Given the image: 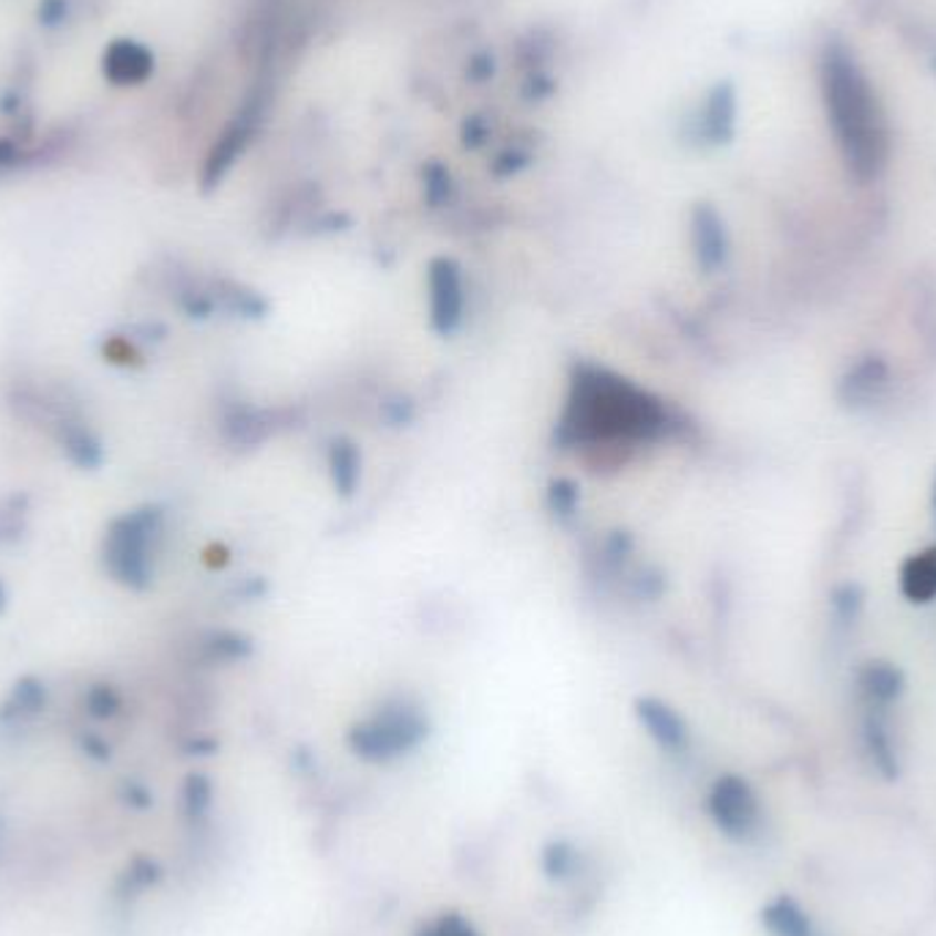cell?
<instances>
[{"label":"cell","instance_id":"d6986e66","mask_svg":"<svg viewBox=\"0 0 936 936\" xmlns=\"http://www.w3.org/2000/svg\"><path fill=\"white\" fill-rule=\"evenodd\" d=\"M424 192H428V200L433 203V206L444 203L446 197H450V173L441 165H430L428 171H424Z\"/></svg>","mask_w":936,"mask_h":936},{"label":"cell","instance_id":"7402d4cb","mask_svg":"<svg viewBox=\"0 0 936 936\" xmlns=\"http://www.w3.org/2000/svg\"><path fill=\"white\" fill-rule=\"evenodd\" d=\"M485 135H487V132L482 130L480 121L474 119V121H469V124H466V132H463V141H466V145H480L482 141H485Z\"/></svg>","mask_w":936,"mask_h":936},{"label":"cell","instance_id":"2e32d148","mask_svg":"<svg viewBox=\"0 0 936 936\" xmlns=\"http://www.w3.org/2000/svg\"><path fill=\"white\" fill-rule=\"evenodd\" d=\"M863 688L871 699L893 701L904 688V677L889 662H868V668L863 671Z\"/></svg>","mask_w":936,"mask_h":936},{"label":"cell","instance_id":"5b68a950","mask_svg":"<svg viewBox=\"0 0 936 936\" xmlns=\"http://www.w3.org/2000/svg\"><path fill=\"white\" fill-rule=\"evenodd\" d=\"M707 811L712 822L731 839H745L759 824V800L750 783L737 775H723L714 781L707 796Z\"/></svg>","mask_w":936,"mask_h":936},{"label":"cell","instance_id":"30bf717a","mask_svg":"<svg viewBox=\"0 0 936 936\" xmlns=\"http://www.w3.org/2000/svg\"><path fill=\"white\" fill-rule=\"evenodd\" d=\"M887 387V364L882 359L868 357L857 364L854 370H848L846 378L841 381V400L848 405H863L871 403L882 394V389Z\"/></svg>","mask_w":936,"mask_h":936},{"label":"cell","instance_id":"52a82bcc","mask_svg":"<svg viewBox=\"0 0 936 936\" xmlns=\"http://www.w3.org/2000/svg\"><path fill=\"white\" fill-rule=\"evenodd\" d=\"M264 104H266L264 96L255 94L247 104H244V110L236 115L234 124L228 126V132H225V137L219 141L217 148H214L212 160H208V167H206L208 187H214V184L225 176V171L234 165V160L241 154L244 145H247L249 137L255 135V130H258V124H260V115H264Z\"/></svg>","mask_w":936,"mask_h":936},{"label":"cell","instance_id":"7a4b0ae2","mask_svg":"<svg viewBox=\"0 0 936 936\" xmlns=\"http://www.w3.org/2000/svg\"><path fill=\"white\" fill-rule=\"evenodd\" d=\"M824 99L848 167L860 178H874L887 160L885 121L868 80L841 48L827 50L824 58Z\"/></svg>","mask_w":936,"mask_h":936},{"label":"cell","instance_id":"277c9868","mask_svg":"<svg viewBox=\"0 0 936 936\" xmlns=\"http://www.w3.org/2000/svg\"><path fill=\"white\" fill-rule=\"evenodd\" d=\"M160 528V510H135V513L119 517L110 526L107 543H104V562L110 573L121 584L132 589H143L151 578L148 545Z\"/></svg>","mask_w":936,"mask_h":936},{"label":"cell","instance_id":"5bb4252c","mask_svg":"<svg viewBox=\"0 0 936 936\" xmlns=\"http://www.w3.org/2000/svg\"><path fill=\"white\" fill-rule=\"evenodd\" d=\"M764 926L772 936H813L811 920L792 898H775L764 909Z\"/></svg>","mask_w":936,"mask_h":936},{"label":"cell","instance_id":"6da1fadb","mask_svg":"<svg viewBox=\"0 0 936 936\" xmlns=\"http://www.w3.org/2000/svg\"><path fill=\"white\" fill-rule=\"evenodd\" d=\"M662 428L666 411L652 394L608 370H578L562 422L564 441L652 439Z\"/></svg>","mask_w":936,"mask_h":936},{"label":"cell","instance_id":"ac0fdd59","mask_svg":"<svg viewBox=\"0 0 936 936\" xmlns=\"http://www.w3.org/2000/svg\"><path fill=\"white\" fill-rule=\"evenodd\" d=\"M575 507H578V491H575L573 482L556 480L551 485V510H554V515L569 517L575 515Z\"/></svg>","mask_w":936,"mask_h":936},{"label":"cell","instance_id":"8fae6325","mask_svg":"<svg viewBox=\"0 0 936 936\" xmlns=\"http://www.w3.org/2000/svg\"><path fill=\"white\" fill-rule=\"evenodd\" d=\"M734 89L731 85H718L707 99V107L701 115V135L709 143H726L734 132Z\"/></svg>","mask_w":936,"mask_h":936},{"label":"cell","instance_id":"603a6c76","mask_svg":"<svg viewBox=\"0 0 936 936\" xmlns=\"http://www.w3.org/2000/svg\"><path fill=\"white\" fill-rule=\"evenodd\" d=\"M3 600H6V595H3V586H0V608H3Z\"/></svg>","mask_w":936,"mask_h":936},{"label":"cell","instance_id":"3957f363","mask_svg":"<svg viewBox=\"0 0 936 936\" xmlns=\"http://www.w3.org/2000/svg\"><path fill=\"white\" fill-rule=\"evenodd\" d=\"M428 737V720L409 703H387L357 723L348 745L364 761H392L414 750Z\"/></svg>","mask_w":936,"mask_h":936},{"label":"cell","instance_id":"4fadbf2b","mask_svg":"<svg viewBox=\"0 0 936 936\" xmlns=\"http://www.w3.org/2000/svg\"><path fill=\"white\" fill-rule=\"evenodd\" d=\"M329 471L337 493H340V496H353V491H357L359 485V476H362V455H359L357 444H351L348 439L331 441Z\"/></svg>","mask_w":936,"mask_h":936},{"label":"cell","instance_id":"9a60e30c","mask_svg":"<svg viewBox=\"0 0 936 936\" xmlns=\"http://www.w3.org/2000/svg\"><path fill=\"white\" fill-rule=\"evenodd\" d=\"M107 72L119 83H135L151 72V55L132 42L115 44L107 58Z\"/></svg>","mask_w":936,"mask_h":936},{"label":"cell","instance_id":"7c38bea8","mask_svg":"<svg viewBox=\"0 0 936 936\" xmlns=\"http://www.w3.org/2000/svg\"><path fill=\"white\" fill-rule=\"evenodd\" d=\"M901 592L912 603H932L936 597V548L909 556L901 567Z\"/></svg>","mask_w":936,"mask_h":936},{"label":"cell","instance_id":"cb8c5ba5","mask_svg":"<svg viewBox=\"0 0 936 936\" xmlns=\"http://www.w3.org/2000/svg\"><path fill=\"white\" fill-rule=\"evenodd\" d=\"M934 507H936V482H934Z\"/></svg>","mask_w":936,"mask_h":936},{"label":"cell","instance_id":"44dd1931","mask_svg":"<svg viewBox=\"0 0 936 936\" xmlns=\"http://www.w3.org/2000/svg\"><path fill=\"white\" fill-rule=\"evenodd\" d=\"M567 865H569V852L564 846H554L548 852V857H545V868H548L551 876L556 874H567Z\"/></svg>","mask_w":936,"mask_h":936},{"label":"cell","instance_id":"e0dca14e","mask_svg":"<svg viewBox=\"0 0 936 936\" xmlns=\"http://www.w3.org/2000/svg\"><path fill=\"white\" fill-rule=\"evenodd\" d=\"M416 936H482L463 915H455V912H446V915L433 917L430 923H424Z\"/></svg>","mask_w":936,"mask_h":936},{"label":"cell","instance_id":"ffe728a7","mask_svg":"<svg viewBox=\"0 0 936 936\" xmlns=\"http://www.w3.org/2000/svg\"><path fill=\"white\" fill-rule=\"evenodd\" d=\"M868 745H871V753H874V759L880 761L882 770H885L887 775H895L893 750H889V742H887L885 731H882L880 726H868Z\"/></svg>","mask_w":936,"mask_h":936},{"label":"cell","instance_id":"8992f818","mask_svg":"<svg viewBox=\"0 0 936 936\" xmlns=\"http://www.w3.org/2000/svg\"><path fill=\"white\" fill-rule=\"evenodd\" d=\"M430 321L439 335H452L463 321V277L452 258H435L428 269Z\"/></svg>","mask_w":936,"mask_h":936},{"label":"cell","instance_id":"ba28073f","mask_svg":"<svg viewBox=\"0 0 936 936\" xmlns=\"http://www.w3.org/2000/svg\"><path fill=\"white\" fill-rule=\"evenodd\" d=\"M693 247L703 271H714L718 266H723L726 253H729V238H726L723 219L712 206H699L693 212Z\"/></svg>","mask_w":936,"mask_h":936},{"label":"cell","instance_id":"9c48e42d","mask_svg":"<svg viewBox=\"0 0 936 936\" xmlns=\"http://www.w3.org/2000/svg\"><path fill=\"white\" fill-rule=\"evenodd\" d=\"M638 720H641L644 729L649 731V737L666 750H679L688 742V729H685L682 718L673 712L668 703L657 699H641L636 703Z\"/></svg>","mask_w":936,"mask_h":936}]
</instances>
